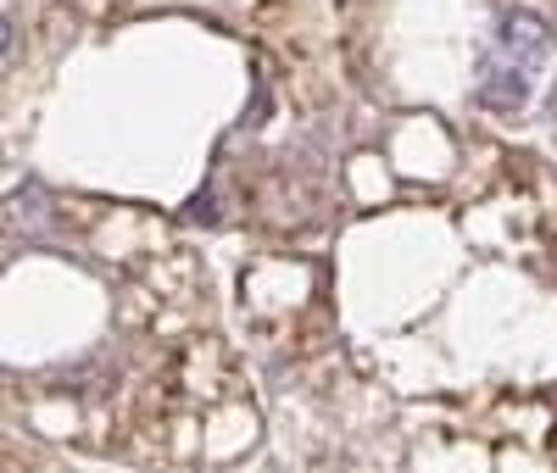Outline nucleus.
Returning a JSON list of instances; mask_svg holds the SVG:
<instances>
[{
    "instance_id": "1",
    "label": "nucleus",
    "mask_w": 557,
    "mask_h": 473,
    "mask_svg": "<svg viewBox=\"0 0 557 473\" xmlns=\"http://www.w3.org/2000/svg\"><path fill=\"white\" fill-rule=\"evenodd\" d=\"M546 23L535 12H502L496 17V34L480 51V101L491 112H519L535 89V73L546 62Z\"/></svg>"
},
{
    "instance_id": "3",
    "label": "nucleus",
    "mask_w": 557,
    "mask_h": 473,
    "mask_svg": "<svg viewBox=\"0 0 557 473\" xmlns=\"http://www.w3.org/2000/svg\"><path fill=\"white\" fill-rule=\"evenodd\" d=\"M552 117H557V89H552Z\"/></svg>"
},
{
    "instance_id": "2",
    "label": "nucleus",
    "mask_w": 557,
    "mask_h": 473,
    "mask_svg": "<svg viewBox=\"0 0 557 473\" xmlns=\"http://www.w3.org/2000/svg\"><path fill=\"white\" fill-rule=\"evenodd\" d=\"M7 45H12V23L0 17V57H7Z\"/></svg>"
}]
</instances>
